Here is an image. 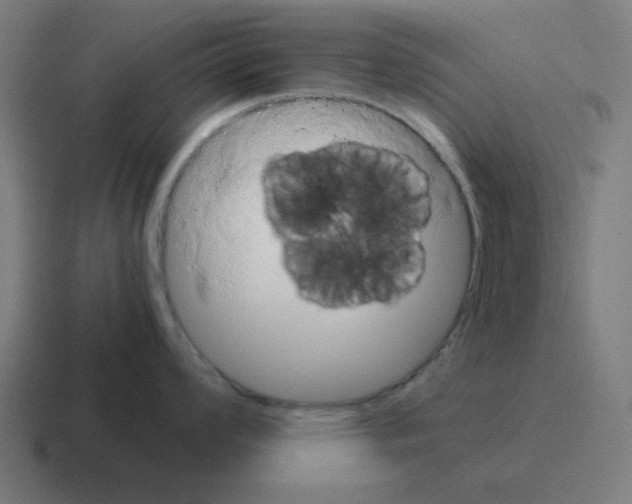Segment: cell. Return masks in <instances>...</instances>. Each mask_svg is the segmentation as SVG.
<instances>
[{"mask_svg": "<svg viewBox=\"0 0 632 504\" xmlns=\"http://www.w3.org/2000/svg\"><path fill=\"white\" fill-rule=\"evenodd\" d=\"M392 120L357 104L299 99L257 137L242 193L279 242L297 296L339 311L394 305L420 283L429 177L385 144Z\"/></svg>", "mask_w": 632, "mask_h": 504, "instance_id": "cell-1", "label": "cell"}]
</instances>
